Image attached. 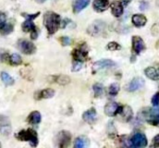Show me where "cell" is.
I'll return each mask as SVG.
<instances>
[{
  "label": "cell",
  "instance_id": "6da1fadb",
  "mask_svg": "<svg viewBox=\"0 0 159 148\" xmlns=\"http://www.w3.org/2000/svg\"><path fill=\"white\" fill-rule=\"evenodd\" d=\"M60 16L53 11H47L43 15V24L49 35H54L60 27Z\"/></svg>",
  "mask_w": 159,
  "mask_h": 148
},
{
  "label": "cell",
  "instance_id": "7a4b0ae2",
  "mask_svg": "<svg viewBox=\"0 0 159 148\" xmlns=\"http://www.w3.org/2000/svg\"><path fill=\"white\" fill-rule=\"evenodd\" d=\"M16 137L20 141H26L29 142L30 145L33 147H36L38 146V138H37V132L33 129L28 130H22L19 133L16 134Z\"/></svg>",
  "mask_w": 159,
  "mask_h": 148
},
{
  "label": "cell",
  "instance_id": "3957f363",
  "mask_svg": "<svg viewBox=\"0 0 159 148\" xmlns=\"http://www.w3.org/2000/svg\"><path fill=\"white\" fill-rule=\"evenodd\" d=\"M106 23L102 21H93L87 29V33L92 36H99L106 30Z\"/></svg>",
  "mask_w": 159,
  "mask_h": 148
},
{
  "label": "cell",
  "instance_id": "277c9868",
  "mask_svg": "<svg viewBox=\"0 0 159 148\" xmlns=\"http://www.w3.org/2000/svg\"><path fill=\"white\" fill-rule=\"evenodd\" d=\"M130 141V148H145L147 146V138L142 132L135 133Z\"/></svg>",
  "mask_w": 159,
  "mask_h": 148
},
{
  "label": "cell",
  "instance_id": "5b68a950",
  "mask_svg": "<svg viewBox=\"0 0 159 148\" xmlns=\"http://www.w3.org/2000/svg\"><path fill=\"white\" fill-rule=\"evenodd\" d=\"M71 142V134L68 131L60 132L57 136V148H67Z\"/></svg>",
  "mask_w": 159,
  "mask_h": 148
},
{
  "label": "cell",
  "instance_id": "8992f818",
  "mask_svg": "<svg viewBox=\"0 0 159 148\" xmlns=\"http://www.w3.org/2000/svg\"><path fill=\"white\" fill-rule=\"evenodd\" d=\"M18 48L25 55H32L36 51V47L35 45L25 39H21L18 42Z\"/></svg>",
  "mask_w": 159,
  "mask_h": 148
},
{
  "label": "cell",
  "instance_id": "52a82bcc",
  "mask_svg": "<svg viewBox=\"0 0 159 148\" xmlns=\"http://www.w3.org/2000/svg\"><path fill=\"white\" fill-rule=\"evenodd\" d=\"M72 57L77 62H83L88 58V50L86 45H81L80 48H76L72 52Z\"/></svg>",
  "mask_w": 159,
  "mask_h": 148
},
{
  "label": "cell",
  "instance_id": "ba28073f",
  "mask_svg": "<svg viewBox=\"0 0 159 148\" xmlns=\"http://www.w3.org/2000/svg\"><path fill=\"white\" fill-rule=\"evenodd\" d=\"M122 107L116 102H109L105 107V113L108 117H114L120 113Z\"/></svg>",
  "mask_w": 159,
  "mask_h": 148
},
{
  "label": "cell",
  "instance_id": "9c48e42d",
  "mask_svg": "<svg viewBox=\"0 0 159 148\" xmlns=\"http://www.w3.org/2000/svg\"><path fill=\"white\" fill-rule=\"evenodd\" d=\"M113 67H116V63L113 60H111V59H101V60H98L93 66V70L95 72L96 71L105 70V69H110V68H113Z\"/></svg>",
  "mask_w": 159,
  "mask_h": 148
},
{
  "label": "cell",
  "instance_id": "30bf717a",
  "mask_svg": "<svg viewBox=\"0 0 159 148\" xmlns=\"http://www.w3.org/2000/svg\"><path fill=\"white\" fill-rule=\"evenodd\" d=\"M0 132L6 136L11 132L10 121L9 118L6 116H0Z\"/></svg>",
  "mask_w": 159,
  "mask_h": 148
},
{
  "label": "cell",
  "instance_id": "8fae6325",
  "mask_svg": "<svg viewBox=\"0 0 159 148\" xmlns=\"http://www.w3.org/2000/svg\"><path fill=\"white\" fill-rule=\"evenodd\" d=\"M145 49V44L140 36L132 37V50L135 54H140Z\"/></svg>",
  "mask_w": 159,
  "mask_h": 148
},
{
  "label": "cell",
  "instance_id": "7c38bea8",
  "mask_svg": "<svg viewBox=\"0 0 159 148\" xmlns=\"http://www.w3.org/2000/svg\"><path fill=\"white\" fill-rule=\"evenodd\" d=\"M144 85V80L141 77H137L134 78L127 86V90L129 92H135L139 89H141L142 87H143Z\"/></svg>",
  "mask_w": 159,
  "mask_h": 148
},
{
  "label": "cell",
  "instance_id": "4fadbf2b",
  "mask_svg": "<svg viewBox=\"0 0 159 148\" xmlns=\"http://www.w3.org/2000/svg\"><path fill=\"white\" fill-rule=\"evenodd\" d=\"M109 0H94L93 3V9L97 12H104L108 8Z\"/></svg>",
  "mask_w": 159,
  "mask_h": 148
},
{
  "label": "cell",
  "instance_id": "5bb4252c",
  "mask_svg": "<svg viewBox=\"0 0 159 148\" xmlns=\"http://www.w3.org/2000/svg\"><path fill=\"white\" fill-rule=\"evenodd\" d=\"M110 8H111V12L113 14V16L119 18L120 17L122 14H123V10H124V7L121 4L120 1H114L111 3L110 5Z\"/></svg>",
  "mask_w": 159,
  "mask_h": 148
},
{
  "label": "cell",
  "instance_id": "9a60e30c",
  "mask_svg": "<svg viewBox=\"0 0 159 148\" xmlns=\"http://www.w3.org/2000/svg\"><path fill=\"white\" fill-rule=\"evenodd\" d=\"M82 118L90 124H93L96 120V110L92 108L87 111H85L82 115Z\"/></svg>",
  "mask_w": 159,
  "mask_h": 148
},
{
  "label": "cell",
  "instance_id": "2e32d148",
  "mask_svg": "<svg viewBox=\"0 0 159 148\" xmlns=\"http://www.w3.org/2000/svg\"><path fill=\"white\" fill-rule=\"evenodd\" d=\"M131 21H132L133 25L136 26V27H143L147 22L146 17L144 15H143V14H135V15H133L132 18H131Z\"/></svg>",
  "mask_w": 159,
  "mask_h": 148
},
{
  "label": "cell",
  "instance_id": "e0dca14e",
  "mask_svg": "<svg viewBox=\"0 0 159 148\" xmlns=\"http://www.w3.org/2000/svg\"><path fill=\"white\" fill-rule=\"evenodd\" d=\"M119 114H120V118H121L122 121H129L132 118V116H133L132 109L129 106L122 107V109H121Z\"/></svg>",
  "mask_w": 159,
  "mask_h": 148
},
{
  "label": "cell",
  "instance_id": "ac0fdd59",
  "mask_svg": "<svg viewBox=\"0 0 159 148\" xmlns=\"http://www.w3.org/2000/svg\"><path fill=\"white\" fill-rule=\"evenodd\" d=\"M90 4V0H75L73 4V12L75 14L80 13L81 10H83L88 5Z\"/></svg>",
  "mask_w": 159,
  "mask_h": 148
},
{
  "label": "cell",
  "instance_id": "d6986e66",
  "mask_svg": "<svg viewBox=\"0 0 159 148\" xmlns=\"http://www.w3.org/2000/svg\"><path fill=\"white\" fill-rule=\"evenodd\" d=\"M144 73L149 79H151L153 81H158L159 80V72L154 67L146 68L144 70Z\"/></svg>",
  "mask_w": 159,
  "mask_h": 148
},
{
  "label": "cell",
  "instance_id": "ffe728a7",
  "mask_svg": "<svg viewBox=\"0 0 159 148\" xmlns=\"http://www.w3.org/2000/svg\"><path fill=\"white\" fill-rule=\"evenodd\" d=\"M54 95H55V91L53 89H45V90L38 92L35 95V97L36 99H40V98L48 99V98H52Z\"/></svg>",
  "mask_w": 159,
  "mask_h": 148
},
{
  "label": "cell",
  "instance_id": "44dd1931",
  "mask_svg": "<svg viewBox=\"0 0 159 148\" xmlns=\"http://www.w3.org/2000/svg\"><path fill=\"white\" fill-rule=\"evenodd\" d=\"M88 139L84 136H80L76 138L74 141V146L73 148H87L88 146Z\"/></svg>",
  "mask_w": 159,
  "mask_h": 148
},
{
  "label": "cell",
  "instance_id": "7402d4cb",
  "mask_svg": "<svg viewBox=\"0 0 159 148\" xmlns=\"http://www.w3.org/2000/svg\"><path fill=\"white\" fill-rule=\"evenodd\" d=\"M33 21H34L26 20V21L22 23L21 27H22L23 32H25V33H32V32H34V31L36 30V27H35V25H34V23Z\"/></svg>",
  "mask_w": 159,
  "mask_h": 148
},
{
  "label": "cell",
  "instance_id": "603a6c76",
  "mask_svg": "<svg viewBox=\"0 0 159 148\" xmlns=\"http://www.w3.org/2000/svg\"><path fill=\"white\" fill-rule=\"evenodd\" d=\"M14 30V23L9 21V22H6L4 24V26L0 29V34L2 35H7L9 34H11Z\"/></svg>",
  "mask_w": 159,
  "mask_h": 148
},
{
  "label": "cell",
  "instance_id": "cb8c5ba5",
  "mask_svg": "<svg viewBox=\"0 0 159 148\" xmlns=\"http://www.w3.org/2000/svg\"><path fill=\"white\" fill-rule=\"evenodd\" d=\"M28 122L32 124H38L41 121V114L39 111H33L27 118Z\"/></svg>",
  "mask_w": 159,
  "mask_h": 148
},
{
  "label": "cell",
  "instance_id": "d4e9b609",
  "mask_svg": "<svg viewBox=\"0 0 159 148\" xmlns=\"http://www.w3.org/2000/svg\"><path fill=\"white\" fill-rule=\"evenodd\" d=\"M8 61L10 62L11 65H14V66H18V65H20L22 63V59L19 54H12L9 57Z\"/></svg>",
  "mask_w": 159,
  "mask_h": 148
},
{
  "label": "cell",
  "instance_id": "484cf974",
  "mask_svg": "<svg viewBox=\"0 0 159 148\" xmlns=\"http://www.w3.org/2000/svg\"><path fill=\"white\" fill-rule=\"evenodd\" d=\"M55 81L59 83L60 85H66V84L70 83V79L66 75H59V76L55 77Z\"/></svg>",
  "mask_w": 159,
  "mask_h": 148
},
{
  "label": "cell",
  "instance_id": "4316f807",
  "mask_svg": "<svg viewBox=\"0 0 159 148\" xmlns=\"http://www.w3.org/2000/svg\"><path fill=\"white\" fill-rule=\"evenodd\" d=\"M1 79H2L3 82H4L6 85H12V84L14 83L13 78H12L9 74L5 72H1Z\"/></svg>",
  "mask_w": 159,
  "mask_h": 148
},
{
  "label": "cell",
  "instance_id": "83f0119b",
  "mask_svg": "<svg viewBox=\"0 0 159 148\" xmlns=\"http://www.w3.org/2000/svg\"><path fill=\"white\" fill-rule=\"evenodd\" d=\"M93 92H94V96L95 97H99L103 95L104 93V86L101 83H95L93 86Z\"/></svg>",
  "mask_w": 159,
  "mask_h": 148
},
{
  "label": "cell",
  "instance_id": "f1b7e54d",
  "mask_svg": "<svg viewBox=\"0 0 159 148\" xmlns=\"http://www.w3.org/2000/svg\"><path fill=\"white\" fill-rule=\"evenodd\" d=\"M119 89H120V87H119V83L114 82V83H112V84L109 86V88H108V93H109L110 95L115 96V95H117L119 94Z\"/></svg>",
  "mask_w": 159,
  "mask_h": 148
},
{
  "label": "cell",
  "instance_id": "f546056e",
  "mask_svg": "<svg viewBox=\"0 0 159 148\" xmlns=\"http://www.w3.org/2000/svg\"><path fill=\"white\" fill-rule=\"evenodd\" d=\"M107 49L110 50V51H117V50H120L121 49V46H120L119 44L116 43V42H110V43L107 44Z\"/></svg>",
  "mask_w": 159,
  "mask_h": 148
},
{
  "label": "cell",
  "instance_id": "4dcf8cb0",
  "mask_svg": "<svg viewBox=\"0 0 159 148\" xmlns=\"http://www.w3.org/2000/svg\"><path fill=\"white\" fill-rule=\"evenodd\" d=\"M40 15V12H37L35 14H27V13H22L21 16L24 17L26 20H29V21H34V19H36L38 16Z\"/></svg>",
  "mask_w": 159,
  "mask_h": 148
},
{
  "label": "cell",
  "instance_id": "1f68e13d",
  "mask_svg": "<svg viewBox=\"0 0 159 148\" xmlns=\"http://www.w3.org/2000/svg\"><path fill=\"white\" fill-rule=\"evenodd\" d=\"M150 148H159V134L156 135L153 140H152V144L150 146Z\"/></svg>",
  "mask_w": 159,
  "mask_h": 148
},
{
  "label": "cell",
  "instance_id": "d6a6232c",
  "mask_svg": "<svg viewBox=\"0 0 159 148\" xmlns=\"http://www.w3.org/2000/svg\"><path fill=\"white\" fill-rule=\"evenodd\" d=\"M151 34L154 36H157L159 35V23H155L151 28Z\"/></svg>",
  "mask_w": 159,
  "mask_h": 148
},
{
  "label": "cell",
  "instance_id": "836d02e7",
  "mask_svg": "<svg viewBox=\"0 0 159 148\" xmlns=\"http://www.w3.org/2000/svg\"><path fill=\"white\" fill-rule=\"evenodd\" d=\"M60 42H61L62 45H64V46H66V45H70V44H71V40H70V38L68 36L61 37V38H60Z\"/></svg>",
  "mask_w": 159,
  "mask_h": 148
},
{
  "label": "cell",
  "instance_id": "e575fe53",
  "mask_svg": "<svg viewBox=\"0 0 159 148\" xmlns=\"http://www.w3.org/2000/svg\"><path fill=\"white\" fill-rule=\"evenodd\" d=\"M152 105H153L155 108H157V107H158L159 106V92L158 93H157V94L153 96V98H152Z\"/></svg>",
  "mask_w": 159,
  "mask_h": 148
},
{
  "label": "cell",
  "instance_id": "d590c367",
  "mask_svg": "<svg viewBox=\"0 0 159 148\" xmlns=\"http://www.w3.org/2000/svg\"><path fill=\"white\" fill-rule=\"evenodd\" d=\"M81 68H82V63H81V62H76V63H74V65L72 66L71 71L74 72H79V71L81 70Z\"/></svg>",
  "mask_w": 159,
  "mask_h": 148
},
{
  "label": "cell",
  "instance_id": "8d00e7d4",
  "mask_svg": "<svg viewBox=\"0 0 159 148\" xmlns=\"http://www.w3.org/2000/svg\"><path fill=\"white\" fill-rule=\"evenodd\" d=\"M7 21V16L4 12H0V29L4 26Z\"/></svg>",
  "mask_w": 159,
  "mask_h": 148
},
{
  "label": "cell",
  "instance_id": "74e56055",
  "mask_svg": "<svg viewBox=\"0 0 159 148\" xmlns=\"http://www.w3.org/2000/svg\"><path fill=\"white\" fill-rule=\"evenodd\" d=\"M70 23H71V21H70V19H64L62 21H60V27H61L62 29H64V28H66V27L68 26V24H70Z\"/></svg>",
  "mask_w": 159,
  "mask_h": 148
},
{
  "label": "cell",
  "instance_id": "f35d334b",
  "mask_svg": "<svg viewBox=\"0 0 159 148\" xmlns=\"http://www.w3.org/2000/svg\"><path fill=\"white\" fill-rule=\"evenodd\" d=\"M147 7H148V3H147V2L142 1V2L140 3V9H141V10H145V9H147Z\"/></svg>",
  "mask_w": 159,
  "mask_h": 148
},
{
  "label": "cell",
  "instance_id": "ab89813d",
  "mask_svg": "<svg viewBox=\"0 0 159 148\" xmlns=\"http://www.w3.org/2000/svg\"><path fill=\"white\" fill-rule=\"evenodd\" d=\"M38 36V33H37V30H35V31H34V32H32L31 33V38L33 39V40H35L36 38Z\"/></svg>",
  "mask_w": 159,
  "mask_h": 148
},
{
  "label": "cell",
  "instance_id": "60d3db41",
  "mask_svg": "<svg viewBox=\"0 0 159 148\" xmlns=\"http://www.w3.org/2000/svg\"><path fill=\"white\" fill-rule=\"evenodd\" d=\"M131 1H132V0H120V2H121V4H122L123 7H127V6H128Z\"/></svg>",
  "mask_w": 159,
  "mask_h": 148
},
{
  "label": "cell",
  "instance_id": "b9f144b4",
  "mask_svg": "<svg viewBox=\"0 0 159 148\" xmlns=\"http://www.w3.org/2000/svg\"><path fill=\"white\" fill-rule=\"evenodd\" d=\"M46 0H36V2L37 3H40V4H42V3H43V2H45Z\"/></svg>",
  "mask_w": 159,
  "mask_h": 148
},
{
  "label": "cell",
  "instance_id": "7bdbcfd3",
  "mask_svg": "<svg viewBox=\"0 0 159 148\" xmlns=\"http://www.w3.org/2000/svg\"><path fill=\"white\" fill-rule=\"evenodd\" d=\"M157 6L159 7V0H157Z\"/></svg>",
  "mask_w": 159,
  "mask_h": 148
},
{
  "label": "cell",
  "instance_id": "ee69618b",
  "mask_svg": "<svg viewBox=\"0 0 159 148\" xmlns=\"http://www.w3.org/2000/svg\"><path fill=\"white\" fill-rule=\"evenodd\" d=\"M0 148H1V144H0Z\"/></svg>",
  "mask_w": 159,
  "mask_h": 148
}]
</instances>
